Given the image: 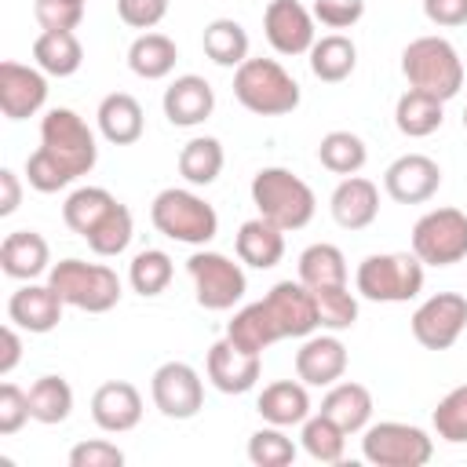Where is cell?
Instances as JSON below:
<instances>
[{"label":"cell","mask_w":467,"mask_h":467,"mask_svg":"<svg viewBox=\"0 0 467 467\" xmlns=\"http://www.w3.org/2000/svg\"><path fill=\"white\" fill-rule=\"evenodd\" d=\"M234 99L255 117H285L299 106V84L277 58H244L234 69Z\"/></svg>","instance_id":"2"},{"label":"cell","mask_w":467,"mask_h":467,"mask_svg":"<svg viewBox=\"0 0 467 467\" xmlns=\"http://www.w3.org/2000/svg\"><path fill=\"white\" fill-rule=\"evenodd\" d=\"M412 339L427 350H449L467 328V299L460 292H434L412 310Z\"/></svg>","instance_id":"11"},{"label":"cell","mask_w":467,"mask_h":467,"mask_svg":"<svg viewBox=\"0 0 467 467\" xmlns=\"http://www.w3.org/2000/svg\"><path fill=\"white\" fill-rule=\"evenodd\" d=\"M438 186H441V168L427 153H401L383 171V190L398 204H423L438 193Z\"/></svg>","instance_id":"14"},{"label":"cell","mask_w":467,"mask_h":467,"mask_svg":"<svg viewBox=\"0 0 467 467\" xmlns=\"http://www.w3.org/2000/svg\"><path fill=\"white\" fill-rule=\"evenodd\" d=\"M171 274H175L171 255L161 252V248H142V252H135L131 263H128V285H131V292H139L142 299L161 296V292L171 285Z\"/></svg>","instance_id":"38"},{"label":"cell","mask_w":467,"mask_h":467,"mask_svg":"<svg viewBox=\"0 0 467 467\" xmlns=\"http://www.w3.org/2000/svg\"><path fill=\"white\" fill-rule=\"evenodd\" d=\"M255 412L274 423V427H303V420L310 416V394H306V383L303 379H277V383H266L259 401H255Z\"/></svg>","instance_id":"26"},{"label":"cell","mask_w":467,"mask_h":467,"mask_svg":"<svg viewBox=\"0 0 467 467\" xmlns=\"http://www.w3.org/2000/svg\"><path fill=\"white\" fill-rule=\"evenodd\" d=\"M317 161H321V168H328L332 175H358V171L365 168V161H368V150H365L361 135L339 128V131L321 135V142H317Z\"/></svg>","instance_id":"37"},{"label":"cell","mask_w":467,"mask_h":467,"mask_svg":"<svg viewBox=\"0 0 467 467\" xmlns=\"http://www.w3.org/2000/svg\"><path fill=\"white\" fill-rule=\"evenodd\" d=\"M0 190H4V197H0V215H15L18 204H22V182H18V175H15L11 168H0Z\"/></svg>","instance_id":"52"},{"label":"cell","mask_w":467,"mask_h":467,"mask_svg":"<svg viewBox=\"0 0 467 467\" xmlns=\"http://www.w3.org/2000/svg\"><path fill=\"white\" fill-rule=\"evenodd\" d=\"M431 423H434V434L441 441H452V445H463L467 441V383L452 387L431 412Z\"/></svg>","instance_id":"43"},{"label":"cell","mask_w":467,"mask_h":467,"mask_svg":"<svg viewBox=\"0 0 467 467\" xmlns=\"http://www.w3.org/2000/svg\"><path fill=\"white\" fill-rule=\"evenodd\" d=\"M175 62H179L175 40L164 36V33H153V29L150 33H139L131 40V47H128V66L142 80H164L175 69Z\"/></svg>","instance_id":"29"},{"label":"cell","mask_w":467,"mask_h":467,"mask_svg":"<svg viewBox=\"0 0 467 467\" xmlns=\"http://www.w3.org/2000/svg\"><path fill=\"white\" fill-rule=\"evenodd\" d=\"M401 73L409 88L434 95L438 102H449L463 88V62L456 47L445 36H416L401 51Z\"/></svg>","instance_id":"4"},{"label":"cell","mask_w":467,"mask_h":467,"mask_svg":"<svg viewBox=\"0 0 467 467\" xmlns=\"http://www.w3.org/2000/svg\"><path fill=\"white\" fill-rule=\"evenodd\" d=\"M0 376H11L15 365L22 361V336H18V325H4L0 332Z\"/></svg>","instance_id":"51"},{"label":"cell","mask_w":467,"mask_h":467,"mask_svg":"<svg viewBox=\"0 0 467 467\" xmlns=\"http://www.w3.org/2000/svg\"><path fill=\"white\" fill-rule=\"evenodd\" d=\"M29 412L44 427L66 423L69 412H73V387L62 376H51V372L33 379V387H29Z\"/></svg>","instance_id":"36"},{"label":"cell","mask_w":467,"mask_h":467,"mask_svg":"<svg viewBox=\"0 0 467 467\" xmlns=\"http://www.w3.org/2000/svg\"><path fill=\"white\" fill-rule=\"evenodd\" d=\"M423 15L431 26L452 29L467 22V0H423Z\"/></svg>","instance_id":"50"},{"label":"cell","mask_w":467,"mask_h":467,"mask_svg":"<svg viewBox=\"0 0 467 467\" xmlns=\"http://www.w3.org/2000/svg\"><path fill=\"white\" fill-rule=\"evenodd\" d=\"M117 15H120L124 26L150 33L153 26L164 22V15H168V0H117Z\"/></svg>","instance_id":"49"},{"label":"cell","mask_w":467,"mask_h":467,"mask_svg":"<svg viewBox=\"0 0 467 467\" xmlns=\"http://www.w3.org/2000/svg\"><path fill=\"white\" fill-rule=\"evenodd\" d=\"M361 456L376 467H423L434 456V441L423 427L379 420L361 431Z\"/></svg>","instance_id":"8"},{"label":"cell","mask_w":467,"mask_h":467,"mask_svg":"<svg viewBox=\"0 0 467 467\" xmlns=\"http://www.w3.org/2000/svg\"><path fill=\"white\" fill-rule=\"evenodd\" d=\"M26 420H33L29 412V390L15 387V383H0V434H18L26 427Z\"/></svg>","instance_id":"45"},{"label":"cell","mask_w":467,"mask_h":467,"mask_svg":"<svg viewBox=\"0 0 467 467\" xmlns=\"http://www.w3.org/2000/svg\"><path fill=\"white\" fill-rule=\"evenodd\" d=\"M113 204H117V197H113L106 186H77V190L66 197V204H62V223H66L73 234L88 237V234L113 212Z\"/></svg>","instance_id":"34"},{"label":"cell","mask_w":467,"mask_h":467,"mask_svg":"<svg viewBox=\"0 0 467 467\" xmlns=\"http://www.w3.org/2000/svg\"><path fill=\"white\" fill-rule=\"evenodd\" d=\"M463 131H467V106H463Z\"/></svg>","instance_id":"53"},{"label":"cell","mask_w":467,"mask_h":467,"mask_svg":"<svg viewBox=\"0 0 467 467\" xmlns=\"http://www.w3.org/2000/svg\"><path fill=\"white\" fill-rule=\"evenodd\" d=\"M314 299H317V325L325 332H343V328H354L358 321V299L347 285H336V288H310Z\"/></svg>","instance_id":"42"},{"label":"cell","mask_w":467,"mask_h":467,"mask_svg":"<svg viewBox=\"0 0 467 467\" xmlns=\"http://www.w3.org/2000/svg\"><path fill=\"white\" fill-rule=\"evenodd\" d=\"M33 62L47 77H73L84 62V47L73 29H44L33 40Z\"/></svg>","instance_id":"28"},{"label":"cell","mask_w":467,"mask_h":467,"mask_svg":"<svg viewBox=\"0 0 467 467\" xmlns=\"http://www.w3.org/2000/svg\"><path fill=\"white\" fill-rule=\"evenodd\" d=\"M161 106H164V117H168L175 128H197V124H204V120L212 117V109H215V91H212V84H208L204 77L182 73V77H175V80L164 88Z\"/></svg>","instance_id":"21"},{"label":"cell","mask_w":467,"mask_h":467,"mask_svg":"<svg viewBox=\"0 0 467 467\" xmlns=\"http://www.w3.org/2000/svg\"><path fill=\"white\" fill-rule=\"evenodd\" d=\"M95 124H99V135L113 146H131L142 139L146 131V117H142V106L135 95L128 91H113L99 102L95 109Z\"/></svg>","instance_id":"24"},{"label":"cell","mask_w":467,"mask_h":467,"mask_svg":"<svg viewBox=\"0 0 467 467\" xmlns=\"http://www.w3.org/2000/svg\"><path fill=\"white\" fill-rule=\"evenodd\" d=\"M263 306L277 328V339H306L314 336L321 325H317V299L314 292L296 277L288 281H277L266 296H263Z\"/></svg>","instance_id":"13"},{"label":"cell","mask_w":467,"mask_h":467,"mask_svg":"<svg viewBox=\"0 0 467 467\" xmlns=\"http://www.w3.org/2000/svg\"><path fill=\"white\" fill-rule=\"evenodd\" d=\"M299 441H303V449H306L310 460H317V463H339L343 460V449H347V431L336 420H328L325 412H317V416H306L303 420Z\"/></svg>","instance_id":"40"},{"label":"cell","mask_w":467,"mask_h":467,"mask_svg":"<svg viewBox=\"0 0 467 467\" xmlns=\"http://www.w3.org/2000/svg\"><path fill=\"white\" fill-rule=\"evenodd\" d=\"M0 266L15 281H36L51 270V248L36 230H11L0 241Z\"/></svg>","instance_id":"23"},{"label":"cell","mask_w":467,"mask_h":467,"mask_svg":"<svg viewBox=\"0 0 467 467\" xmlns=\"http://www.w3.org/2000/svg\"><path fill=\"white\" fill-rule=\"evenodd\" d=\"M445 102H438L434 95H423L416 88H409L398 102H394V124L405 139H427L441 128L445 113H441Z\"/></svg>","instance_id":"31"},{"label":"cell","mask_w":467,"mask_h":467,"mask_svg":"<svg viewBox=\"0 0 467 467\" xmlns=\"http://www.w3.org/2000/svg\"><path fill=\"white\" fill-rule=\"evenodd\" d=\"M412 252L423 266H452L467 259V212L431 208L412 226Z\"/></svg>","instance_id":"9"},{"label":"cell","mask_w":467,"mask_h":467,"mask_svg":"<svg viewBox=\"0 0 467 467\" xmlns=\"http://www.w3.org/2000/svg\"><path fill=\"white\" fill-rule=\"evenodd\" d=\"M234 248H237V259L252 270H270L281 263L285 255V230L274 226L270 219L255 215L248 223H241L237 237H234Z\"/></svg>","instance_id":"25"},{"label":"cell","mask_w":467,"mask_h":467,"mask_svg":"<svg viewBox=\"0 0 467 467\" xmlns=\"http://www.w3.org/2000/svg\"><path fill=\"white\" fill-rule=\"evenodd\" d=\"M62 296L51 288V285H36V281H26L22 288L11 292L7 299V321L18 325L22 332H33V336H44L51 332L58 321H62Z\"/></svg>","instance_id":"18"},{"label":"cell","mask_w":467,"mask_h":467,"mask_svg":"<svg viewBox=\"0 0 467 467\" xmlns=\"http://www.w3.org/2000/svg\"><path fill=\"white\" fill-rule=\"evenodd\" d=\"M47 102V73L40 66L0 62V113L7 120H26Z\"/></svg>","instance_id":"15"},{"label":"cell","mask_w":467,"mask_h":467,"mask_svg":"<svg viewBox=\"0 0 467 467\" xmlns=\"http://www.w3.org/2000/svg\"><path fill=\"white\" fill-rule=\"evenodd\" d=\"M263 33L277 55H306L314 47V11L299 0H270L263 11Z\"/></svg>","instance_id":"16"},{"label":"cell","mask_w":467,"mask_h":467,"mask_svg":"<svg viewBox=\"0 0 467 467\" xmlns=\"http://www.w3.org/2000/svg\"><path fill=\"white\" fill-rule=\"evenodd\" d=\"M208 383L223 394H248L255 383H259V372H263V354H252V350H241L234 339H219L208 347Z\"/></svg>","instance_id":"17"},{"label":"cell","mask_w":467,"mask_h":467,"mask_svg":"<svg viewBox=\"0 0 467 467\" xmlns=\"http://www.w3.org/2000/svg\"><path fill=\"white\" fill-rule=\"evenodd\" d=\"M299 281L306 288H336V285H347V255L328 244V241H317L310 248L299 252Z\"/></svg>","instance_id":"35"},{"label":"cell","mask_w":467,"mask_h":467,"mask_svg":"<svg viewBox=\"0 0 467 467\" xmlns=\"http://www.w3.org/2000/svg\"><path fill=\"white\" fill-rule=\"evenodd\" d=\"M47 285L62 296L66 306L88 310V314H106L120 303V277L106 263H84V259H58L47 270Z\"/></svg>","instance_id":"5"},{"label":"cell","mask_w":467,"mask_h":467,"mask_svg":"<svg viewBox=\"0 0 467 467\" xmlns=\"http://www.w3.org/2000/svg\"><path fill=\"white\" fill-rule=\"evenodd\" d=\"M306 55H310V73H314L317 80H325V84L347 80V77L354 73V66H358V47H354V40L343 36V33L317 36Z\"/></svg>","instance_id":"30"},{"label":"cell","mask_w":467,"mask_h":467,"mask_svg":"<svg viewBox=\"0 0 467 467\" xmlns=\"http://www.w3.org/2000/svg\"><path fill=\"white\" fill-rule=\"evenodd\" d=\"M314 22L328 29H350L365 15V0H314Z\"/></svg>","instance_id":"48"},{"label":"cell","mask_w":467,"mask_h":467,"mask_svg":"<svg viewBox=\"0 0 467 467\" xmlns=\"http://www.w3.org/2000/svg\"><path fill=\"white\" fill-rule=\"evenodd\" d=\"M91 420L106 434L135 431L139 420H142V394H139V387L128 383V379H109V383L95 387V394H91Z\"/></svg>","instance_id":"20"},{"label":"cell","mask_w":467,"mask_h":467,"mask_svg":"<svg viewBox=\"0 0 467 467\" xmlns=\"http://www.w3.org/2000/svg\"><path fill=\"white\" fill-rule=\"evenodd\" d=\"M252 204L259 208L263 219H270L274 226H281L285 234L288 230H303L314 212H317V197L314 190L288 168H259L252 175Z\"/></svg>","instance_id":"3"},{"label":"cell","mask_w":467,"mask_h":467,"mask_svg":"<svg viewBox=\"0 0 467 467\" xmlns=\"http://www.w3.org/2000/svg\"><path fill=\"white\" fill-rule=\"evenodd\" d=\"M33 15L40 29H77L84 22L80 0H33Z\"/></svg>","instance_id":"46"},{"label":"cell","mask_w":467,"mask_h":467,"mask_svg":"<svg viewBox=\"0 0 467 467\" xmlns=\"http://www.w3.org/2000/svg\"><path fill=\"white\" fill-rule=\"evenodd\" d=\"M99 161V142L77 109L55 106L40 120V146L26 157V182L36 193H58Z\"/></svg>","instance_id":"1"},{"label":"cell","mask_w":467,"mask_h":467,"mask_svg":"<svg viewBox=\"0 0 467 467\" xmlns=\"http://www.w3.org/2000/svg\"><path fill=\"white\" fill-rule=\"evenodd\" d=\"M248 460L255 467H288L296 460V441L285 434V427L266 423L248 438Z\"/></svg>","instance_id":"44"},{"label":"cell","mask_w":467,"mask_h":467,"mask_svg":"<svg viewBox=\"0 0 467 467\" xmlns=\"http://www.w3.org/2000/svg\"><path fill=\"white\" fill-rule=\"evenodd\" d=\"M354 288L372 303H409L423 292V263L416 252H372L358 263Z\"/></svg>","instance_id":"6"},{"label":"cell","mask_w":467,"mask_h":467,"mask_svg":"<svg viewBox=\"0 0 467 467\" xmlns=\"http://www.w3.org/2000/svg\"><path fill=\"white\" fill-rule=\"evenodd\" d=\"M226 339H234L241 350H252V354H263L270 343H277V328H274L263 299L248 303L234 314V321L226 325Z\"/></svg>","instance_id":"39"},{"label":"cell","mask_w":467,"mask_h":467,"mask_svg":"<svg viewBox=\"0 0 467 467\" xmlns=\"http://www.w3.org/2000/svg\"><path fill=\"white\" fill-rule=\"evenodd\" d=\"M80 4H84V0H80Z\"/></svg>","instance_id":"54"},{"label":"cell","mask_w":467,"mask_h":467,"mask_svg":"<svg viewBox=\"0 0 467 467\" xmlns=\"http://www.w3.org/2000/svg\"><path fill=\"white\" fill-rule=\"evenodd\" d=\"M321 412L328 420H336L347 434H361L372 420V394L365 383L354 379H339L328 387V394L321 398Z\"/></svg>","instance_id":"27"},{"label":"cell","mask_w":467,"mask_h":467,"mask_svg":"<svg viewBox=\"0 0 467 467\" xmlns=\"http://www.w3.org/2000/svg\"><path fill=\"white\" fill-rule=\"evenodd\" d=\"M150 398L168 420H193L204 409V379L186 361H164L150 376Z\"/></svg>","instance_id":"12"},{"label":"cell","mask_w":467,"mask_h":467,"mask_svg":"<svg viewBox=\"0 0 467 467\" xmlns=\"http://www.w3.org/2000/svg\"><path fill=\"white\" fill-rule=\"evenodd\" d=\"M124 463V449H117L106 438H91L69 449V467H120Z\"/></svg>","instance_id":"47"},{"label":"cell","mask_w":467,"mask_h":467,"mask_svg":"<svg viewBox=\"0 0 467 467\" xmlns=\"http://www.w3.org/2000/svg\"><path fill=\"white\" fill-rule=\"evenodd\" d=\"M328 212L343 230H365L379 215V190L365 175H343L328 197Z\"/></svg>","instance_id":"22"},{"label":"cell","mask_w":467,"mask_h":467,"mask_svg":"<svg viewBox=\"0 0 467 467\" xmlns=\"http://www.w3.org/2000/svg\"><path fill=\"white\" fill-rule=\"evenodd\" d=\"M223 164H226V153H223V142L215 135H193L179 150V175L190 186H212L219 179Z\"/></svg>","instance_id":"33"},{"label":"cell","mask_w":467,"mask_h":467,"mask_svg":"<svg viewBox=\"0 0 467 467\" xmlns=\"http://www.w3.org/2000/svg\"><path fill=\"white\" fill-rule=\"evenodd\" d=\"M150 219L157 226V234L171 237V241H182V244H208L215 234H219V215L215 208L193 193V190H182V186H168L153 197L150 204Z\"/></svg>","instance_id":"7"},{"label":"cell","mask_w":467,"mask_h":467,"mask_svg":"<svg viewBox=\"0 0 467 467\" xmlns=\"http://www.w3.org/2000/svg\"><path fill=\"white\" fill-rule=\"evenodd\" d=\"M347 372V347L336 332L306 336L303 347L296 350V376L306 387H332Z\"/></svg>","instance_id":"19"},{"label":"cell","mask_w":467,"mask_h":467,"mask_svg":"<svg viewBox=\"0 0 467 467\" xmlns=\"http://www.w3.org/2000/svg\"><path fill=\"white\" fill-rule=\"evenodd\" d=\"M201 47L215 66L237 69L248 58V29L237 18H212L201 33Z\"/></svg>","instance_id":"32"},{"label":"cell","mask_w":467,"mask_h":467,"mask_svg":"<svg viewBox=\"0 0 467 467\" xmlns=\"http://www.w3.org/2000/svg\"><path fill=\"white\" fill-rule=\"evenodd\" d=\"M131 234H135V219H131V212H128V204H113V212L84 237L88 241V248L95 252V255H102V259H109V255H120L128 244H131Z\"/></svg>","instance_id":"41"},{"label":"cell","mask_w":467,"mask_h":467,"mask_svg":"<svg viewBox=\"0 0 467 467\" xmlns=\"http://www.w3.org/2000/svg\"><path fill=\"white\" fill-rule=\"evenodd\" d=\"M186 274H190L193 296L204 310H230L234 303L244 299V288H248L244 270H241V263H234L223 252H208V248L193 252L186 259Z\"/></svg>","instance_id":"10"}]
</instances>
